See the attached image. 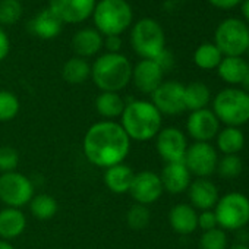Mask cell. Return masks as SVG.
I'll return each instance as SVG.
<instances>
[{
    "label": "cell",
    "mask_w": 249,
    "mask_h": 249,
    "mask_svg": "<svg viewBox=\"0 0 249 249\" xmlns=\"http://www.w3.org/2000/svg\"><path fill=\"white\" fill-rule=\"evenodd\" d=\"M87 160L100 169L124 161L131 151V140L114 120H101L88 128L82 142Z\"/></svg>",
    "instance_id": "cell-1"
},
{
    "label": "cell",
    "mask_w": 249,
    "mask_h": 249,
    "mask_svg": "<svg viewBox=\"0 0 249 249\" xmlns=\"http://www.w3.org/2000/svg\"><path fill=\"white\" fill-rule=\"evenodd\" d=\"M163 114L151 101L134 100L124 106L120 116V126L131 141H150L161 131Z\"/></svg>",
    "instance_id": "cell-2"
},
{
    "label": "cell",
    "mask_w": 249,
    "mask_h": 249,
    "mask_svg": "<svg viewBox=\"0 0 249 249\" xmlns=\"http://www.w3.org/2000/svg\"><path fill=\"white\" fill-rule=\"evenodd\" d=\"M91 78L101 92H119L132 81V65L120 53H106L91 66Z\"/></svg>",
    "instance_id": "cell-3"
},
{
    "label": "cell",
    "mask_w": 249,
    "mask_h": 249,
    "mask_svg": "<svg viewBox=\"0 0 249 249\" xmlns=\"http://www.w3.org/2000/svg\"><path fill=\"white\" fill-rule=\"evenodd\" d=\"M95 28L100 34L120 36L132 24V8L126 0H101L92 12Z\"/></svg>",
    "instance_id": "cell-4"
},
{
    "label": "cell",
    "mask_w": 249,
    "mask_h": 249,
    "mask_svg": "<svg viewBox=\"0 0 249 249\" xmlns=\"http://www.w3.org/2000/svg\"><path fill=\"white\" fill-rule=\"evenodd\" d=\"M213 113L229 126L237 128L249 122V92L237 88L220 91L213 101Z\"/></svg>",
    "instance_id": "cell-5"
},
{
    "label": "cell",
    "mask_w": 249,
    "mask_h": 249,
    "mask_svg": "<svg viewBox=\"0 0 249 249\" xmlns=\"http://www.w3.org/2000/svg\"><path fill=\"white\" fill-rule=\"evenodd\" d=\"M131 43L138 56L154 60L166 49L164 31L157 21L144 18L134 25L131 31Z\"/></svg>",
    "instance_id": "cell-6"
},
{
    "label": "cell",
    "mask_w": 249,
    "mask_h": 249,
    "mask_svg": "<svg viewBox=\"0 0 249 249\" xmlns=\"http://www.w3.org/2000/svg\"><path fill=\"white\" fill-rule=\"evenodd\" d=\"M214 44L224 56H240L249 50V30L240 19H226L215 30Z\"/></svg>",
    "instance_id": "cell-7"
},
{
    "label": "cell",
    "mask_w": 249,
    "mask_h": 249,
    "mask_svg": "<svg viewBox=\"0 0 249 249\" xmlns=\"http://www.w3.org/2000/svg\"><path fill=\"white\" fill-rule=\"evenodd\" d=\"M214 214L221 229H242L249 221V199L239 192L227 194L217 201Z\"/></svg>",
    "instance_id": "cell-8"
},
{
    "label": "cell",
    "mask_w": 249,
    "mask_h": 249,
    "mask_svg": "<svg viewBox=\"0 0 249 249\" xmlns=\"http://www.w3.org/2000/svg\"><path fill=\"white\" fill-rule=\"evenodd\" d=\"M34 198V185L25 175L11 172L0 175V201L11 208H22Z\"/></svg>",
    "instance_id": "cell-9"
},
{
    "label": "cell",
    "mask_w": 249,
    "mask_h": 249,
    "mask_svg": "<svg viewBox=\"0 0 249 249\" xmlns=\"http://www.w3.org/2000/svg\"><path fill=\"white\" fill-rule=\"evenodd\" d=\"M183 163L191 175L207 178L217 170V151L208 142H194L188 147Z\"/></svg>",
    "instance_id": "cell-10"
},
{
    "label": "cell",
    "mask_w": 249,
    "mask_h": 249,
    "mask_svg": "<svg viewBox=\"0 0 249 249\" xmlns=\"http://www.w3.org/2000/svg\"><path fill=\"white\" fill-rule=\"evenodd\" d=\"M185 87L176 81H166L151 94V103L161 114H180L185 111Z\"/></svg>",
    "instance_id": "cell-11"
},
{
    "label": "cell",
    "mask_w": 249,
    "mask_h": 249,
    "mask_svg": "<svg viewBox=\"0 0 249 249\" xmlns=\"http://www.w3.org/2000/svg\"><path fill=\"white\" fill-rule=\"evenodd\" d=\"M163 192L164 189L160 180V175L150 172V170H144V172L135 173L128 194H131L135 204L148 207L150 204H154L156 201H159Z\"/></svg>",
    "instance_id": "cell-12"
},
{
    "label": "cell",
    "mask_w": 249,
    "mask_h": 249,
    "mask_svg": "<svg viewBox=\"0 0 249 249\" xmlns=\"http://www.w3.org/2000/svg\"><path fill=\"white\" fill-rule=\"evenodd\" d=\"M156 147L157 153L166 163H178L183 161L188 141L183 132L178 128H164L156 137Z\"/></svg>",
    "instance_id": "cell-13"
},
{
    "label": "cell",
    "mask_w": 249,
    "mask_h": 249,
    "mask_svg": "<svg viewBox=\"0 0 249 249\" xmlns=\"http://www.w3.org/2000/svg\"><path fill=\"white\" fill-rule=\"evenodd\" d=\"M95 0H50L49 9L63 24H79L92 15Z\"/></svg>",
    "instance_id": "cell-14"
},
{
    "label": "cell",
    "mask_w": 249,
    "mask_h": 249,
    "mask_svg": "<svg viewBox=\"0 0 249 249\" xmlns=\"http://www.w3.org/2000/svg\"><path fill=\"white\" fill-rule=\"evenodd\" d=\"M218 128H220L218 119L208 108L192 111L186 122L188 134L196 142H208L210 140L217 137Z\"/></svg>",
    "instance_id": "cell-15"
},
{
    "label": "cell",
    "mask_w": 249,
    "mask_h": 249,
    "mask_svg": "<svg viewBox=\"0 0 249 249\" xmlns=\"http://www.w3.org/2000/svg\"><path fill=\"white\" fill-rule=\"evenodd\" d=\"M163 75L161 68L150 59H142L132 68V82L144 94H153L161 85Z\"/></svg>",
    "instance_id": "cell-16"
},
{
    "label": "cell",
    "mask_w": 249,
    "mask_h": 249,
    "mask_svg": "<svg viewBox=\"0 0 249 249\" xmlns=\"http://www.w3.org/2000/svg\"><path fill=\"white\" fill-rule=\"evenodd\" d=\"M160 180L163 189L169 194H182L191 185V173L183 161L178 163H166L161 170Z\"/></svg>",
    "instance_id": "cell-17"
},
{
    "label": "cell",
    "mask_w": 249,
    "mask_h": 249,
    "mask_svg": "<svg viewBox=\"0 0 249 249\" xmlns=\"http://www.w3.org/2000/svg\"><path fill=\"white\" fill-rule=\"evenodd\" d=\"M188 189H189V199L194 208L207 211L213 208L218 201L217 186L205 178H198L196 180L191 182Z\"/></svg>",
    "instance_id": "cell-18"
},
{
    "label": "cell",
    "mask_w": 249,
    "mask_h": 249,
    "mask_svg": "<svg viewBox=\"0 0 249 249\" xmlns=\"http://www.w3.org/2000/svg\"><path fill=\"white\" fill-rule=\"evenodd\" d=\"M27 229V217L19 208L6 207L0 210V239L14 240L19 237Z\"/></svg>",
    "instance_id": "cell-19"
},
{
    "label": "cell",
    "mask_w": 249,
    "mask_h": 249,
    "mask_svg": "<svg viewBox=\"0 0 249 249\" xmlns=\"http://www.w3.org/2000/svg\"><path fill=\"white\" fill-rule=\"evenodd\" d=\"M135 172L124 163L111 166L104 170V185L113 194H128L132 185Z\"/></svg>",
    "instance_id": "cell-20"
},
{
    "label": "cell",
    "mask_w": 249,
    "mask_h": 249,
    "mask_svg": "<svg viewBox=\"0 0 249 249\" xmlns=\"http://www.w3.org/2000/svg\"><path fill=\"white\" fill-rule=\"evenodd\" d=\"M62 25L63 22L47 8L30 21L28 30L31 34L43 40H52L62 33Z\"/></svg>",
    "instance_id": "cell-21"
},
{
    "label": "cell",
    "mask_w": 249,
    "mask_h": 249,
    "mask_svg": "<svg viewBox=\"0 0 249 249\" xmlns=\"http://www.w3.org/2000/svg\"><path fill=\"white\" fill-rule=\"evenodd\" d=\"M169 223L179 234H189L198 227V214L192 205L178 204L169 213Z\"/></svg>",
    "instance_id": "cell-22"
},
{
    "label": "cell",
    "mask_w": 249,
    "mask_h": 249,
    "mask_svg": "<svg viewBox=\"0 0 249 249\" xmlns=\"http://www.w3.org/2000/svg\"><path fill=\"white\" fill-rule=\"evenodd\" d=\"M103 47V37L94 28L79 30L72 38V49L78 57H91Z\"/></svg>",
    "instance_id": "cell-23"
},
{
    "label": "cell",
    "mask_w": 249,
    "mask_h": 249,
    "mask_svg": "<svg viewBox=\"0 0 249 249\" xmlns=\"http://www.w3.org/2000/svg\"><path fill=\"white\" fill-rule=\"evenodd\" d=\"M217 69H218L220 78L224 82L242 84L249 71V65L240 56H226L221 59Z\"/></svg>",
    "instance_id": "cell-24"
},
{
    "label": "cell",
    "mask_w": 249,
    "mask_h": 249,
    "mask_svg": "<svg viewBox=\"0 0 249 249\" xmlns=\"http://www.w3.org/2000/svg\"><path fill=\"white\" fill-rule=\"evenodd\" d=\"M124 106H126V103L119 92H101L95 98V110L101 117H104V120L120 117Z\"/></svg>",
    "instance_id": "cell-25"
},
{
    "label": "cell",
    "mask_w": 249,
    "mask_h": 249,
    "mask_svg": "<svg viewBox=\"0 0 249 249\" xmlns=\"http://www.w3.org/2000/svg\"><path fill=\"white\" fill-rule=\"evenodd\" d=\"M210 88L202 82H191L185 87L183 91V100H185V108L191 111L202 110L210 103Z\"/></svg>",
    "instance_id": "cell-26"
},
{
    "label": "cell",
    "mask_w": 249,
    "mask_h": 249,
    "mask_svg": "<svg viewBox=\"0 0 249 249\" xmlns=\"http://www.w3.org/2000/svg\"><path fill=\"white\" fill-rule=\"evenodd\" d=\"M62 76L68 84L79 85L91 76V66L82 57L69 59L62 68Z\"/></svg>",
    "instance_id": "cell-27"
},
{
    "label": "cell",
    "mask_w": 249,
    "mask_h": 249,
    "mask_svg": "<svg viewBox=\"0 0 249 249\" xmlns=\"http://www.w3.org/2000/svg\"><path fill=\"white\" fill-rule=\"evenodd\" d=\"M217 145L218 150L226 156L237 154L245 145V137L240 129L227 126L226 129L220 131V134H217Z\"/></svg>",
    "instance_id": "cell-28"
},
{
    "label": "cell",
    "mask_w": 249,
    "mask_h": 249,
    "mask_svg": "<svg viewBox=\"0 0 249 249\" xmlns=\"http://www.w3.org/2000/svg\"><path fill=\"white\" fill-rule=\"evenodd\" d=\"M28 205H30L31 214L38 220H50L59 211V204H57L56 198L49 194L34 195V198L31 199V202Z\"/></svg>",
    "instance_id": "cell-29"
},
{
    "label": "cell",
    "mask_w": 249,
    "mask_h": 249,
    "mask_svg": "<svg viewBox=\"0 0 249 249\" xmlns=\"http://www.w3.org/2000/svg\"><path fill=\"white\" fill-rule=\"evenodd\" d=\"M221 59L223 54L214 43H204L194 53V62L201 69H214L220 65Z\"/></svg>",
    "instance_id": "cell-30"
},
{
    "label": "cell",
    "mask_w": 249,
    "mask_h": 249,
    "mask_svg": "<svg viewBox=\"0 0 249 249\" xmlns=\"http://www.w3.org/2000/svg\"><path fill=\"white\" fill-rule=\"evenodd\" d=\"M21 104L18 97L6 89H0V122H11L19 113Z\"/></svg>",
    "instance_id": "cell-31"
},
{
    "label": "cell",
    "mask_w": 249,
    "mask_h": 249,
    "mask_svg": "<svg viewBox=\"0 0 249 249\" xmlns=\"http://www.w3.org/2000/svg\"><path fill=\"white\" fill-rule=\"evenodd\" d=\"M151 213L147 205L134 204L126 213V223L134 230H142L150 224Z\"/></svg>",
    "instance_id": "cell-32"
},
{
    "label": "cell",
    "mask_w": 249,
    "mask_h": 249,
    "mask_svg": "<svg viewBox=\"0 0 249 249\" xmlns=\"http://www.w3.org/2000/svg\"><path fill=\"white\" fill-rule=\"evenodd\" d=\"M22 17V5L19 0H2L0 2V24L12 25Z\"/></svg>",
    "instance_id": "cell-33"
},
{
    "label": "cell",
    "mask_w": 249,
    "mask_h": 249,
    "mask_svg": "<svg viewBox=\"0 0 249 249\" xmlns=\"http://www.w3.org/2000/svg\"><path fill=\"white\" fill-rule=\"evenodd\" d=\"M243 163L236 154H229L224 156L218 163H217V170L224 179H234L242 173Z\"/></svg>",
    "instance_id": "cell-34"
},
{
    "label": "cell",
    "mask_w": 249,
    "mask_h": 249,
    "mask_svg": "<svg viewBox=\"0 0 249 249\" xmlns=\"http://www.w3.org/2000/svg\"><path fill=\"white\" fill-rule=\"evenodd\" d=\"M199 249H227V236L223 229L204 231L199 239Z\"/></svg>",
    "instance_id": "cell-35"
},
{
    "label": "cell",
    "mask_w": 249,
    "mask_h": 249,
    "mask_svg": "<svg viewBox=\"0 0 249 249\" xmlns=\"http://www.w3.org/2000/svg\"><path fill=\"white\" fill-rule=\"evenodd\" d=\"M19 164V154L12 147H0V173L15 172Z\"/></svg>",
    "instance_id": "cell-36"
},
{
    "label": "cell",
    "mask_w": 249,
    "mask_h": 249,
    "mask_svg": "<svg viewBox=\"0 0 249 249\" xmlns=\"http://www.w3.org/2000/svg\"><path fill=\"white\" fill-rule=\"evenodd\" d=\"M198 227H201L204 231L207 230H213L217 227V218H215V214L214 211H204L198 215Z\"/></svg>",
    "instance_id": "cell-37"
},
{
    "label": "cell",
    "mask_w": 249,
    "mask_h": 249,
    "mask_svg": "<svg viewBox=\"0 0 249 249\" xmlns=\"http://www.w3.org/2000/svg\"><path fill=\"white\" fill-rule=\"evenodd\" d=\"M154 62L161 68L163 72H167V71H170V69L173 68V65H175V57H173L172 52H169L167 49H164V50L154 59Z\"/></svg>",
    "instance_id": "cell-38"
},
{
    "label": "cell",
    "mask_w": 249,
    "mask_h": 249,
    "mask_svg": "<svg viewBox=\"0 0 249 249\" xmlns=\"http://www.w3.org/2000/svg\"><path fill=\"white\" fill-rule=\"evenodd\" d=\"M103 44L107 49V53H119L122 47V40L119 36H107L106 40H103Z\"/></svg>",
    "instance_id": "cell-39"
},
{
    "label": "cell",
    "mask_w": 249,
    "mask_h": 249,
    "mask_svg": "<svg viewBox=\"0 0 249 249\" xmlns=\"http://www.w3.org/2000/svg\"><path fill=\"white\" fill-rule=\"evenodd\" d=\"M9 50H11L9 37H8V34L2 30V27H0V62L5 60V59L8 57Z\"/></svg>",
    "instance_id": "cell-40"
},
{
    "label": "cell",
    "mask_w": 249,
    "mask_h": 249,
    "mask_svg": "<svg viewBox=\"0 0 249 249\" xmlns=\"http://www.w3.org/2000/svg\"><path fill=\"white\" fill-rule=\"evenodd\" d=\"M208 2L218 9H231L242 3V0H208Z\"/></svg>",
    "instance_id": "cell-41"
},
{
    "label": "cell",
    "mask_w": 249,
    "mask_h": 249,
    "mask_svg": "<svg viewBox=\"0 0 249 249\" xmlns=\"http://www.w3.org/2000/svg\"><path fill=\"white\" fill-rule=\"evenodd\" d=\"M242 14L245 17V19L249 21V0H243V3H242Z\"/></svg>",
    "instance_id": "cell-42"
},
{
    "label": "cell",
    "mask_w": 249,
    "mask_h": 249,
    "mask_svg": "<svg viewBox=\"0 0 249 249\" xmlns=\"http://www.w3.org/2000/svg\"><path fill=\"white\" fill-rule=\"evenodd\" d=\"M0 249H15V248H14V245L11 242L0 239Z\"/></svg>",
    "instance_id": "cell-43"
},
{
    "label": "cell",
    "mask_w": 249,
    "mask_h": 249,
    "mask_svg": "<svg viewBox=\"0 0 249 249\" xmlns=\"http://www.w3.org/2000/svg\"><path fill=\"white\" fill-rule=\"evenodd\" d=\"M243 87H245V89L246 91H249V71H248V73H246V76H245V79H243Z\"/></svg>",
    "instance_id": "cell-44"
},
{
    "label": "cell",
    "mask_w": 249,
    "mask_h": 249,
    "mask_svg": "<svg viewBox=\"0 0 249 249\" xmlns=\"http://www.w3.org/2000/svg\"><path fill=\"white\" fill-rule=\"evenodd\" d=\"M229 249H249L246 245H233V246H230Z\"/></svg>",
    "instance_id": "cell-45"
}]
</instances>
